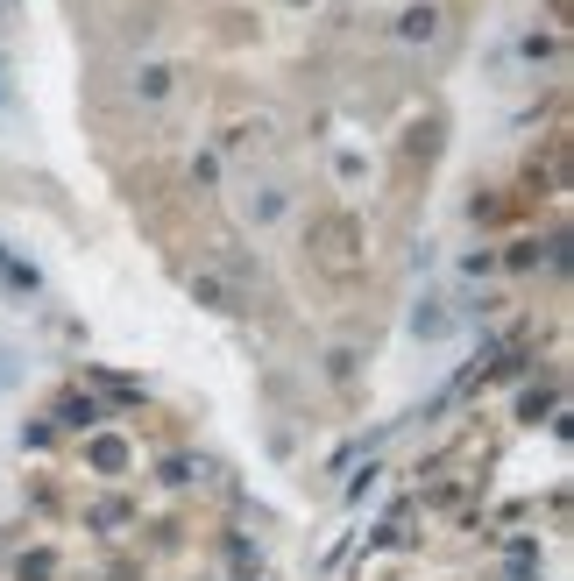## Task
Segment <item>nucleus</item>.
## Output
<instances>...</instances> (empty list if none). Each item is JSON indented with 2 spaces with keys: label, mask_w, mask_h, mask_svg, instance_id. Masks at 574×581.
<instances>
[{
  "label": "nucleus",
  "mask_w": 574,
  "mask_h": 581,
  "mask_svg": "<svg viewBox=\"0 0 574 581\" xmlns=\"http://www.w3.org/2000/svg\"><path fill=\"white\" fill-rule=\"evenodd\" d=\"M0 284H36V270H22V263H8V256H0Z\"/></svg>",
  "instance_id": "nucleus-1"
}]
</instances>
